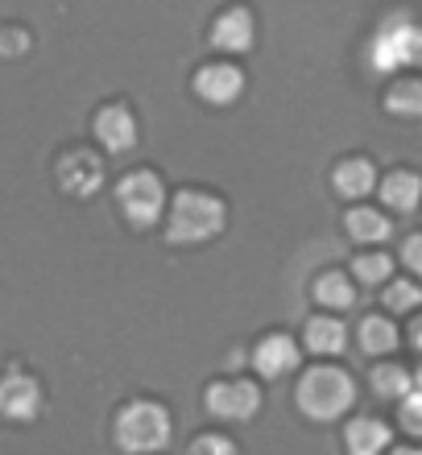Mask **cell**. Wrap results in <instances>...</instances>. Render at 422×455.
Returning a JSON list of instances; mask_svg holds the SVG:
<instances>
[{"instance_id": "1", "label": "cell", "mask_w": 422, "mask_h": 455, "mask_svg": "<svg viewBox=\"0 0 422 455\" xmlns=\"http://www.w3.org/2000/svg\"><path fill=\"white\" fill-rule=\"evenodd\" d=\"M369 67L377 75L422 67V25L414 21L410 12H389L381 21L373 46H369Z\"/></svg>"}, {"instance_id": "2", "label": "cell", "mask_w": 422, "mask_h": 455, "mask_svg": "<svg viewBox=\"0 0 422 455\" xmlns=\"http://www.w3.org/2000/svg\"><path fill=\"white\" fill-rule=\"evenodd\" d=\"M294 402H299V410L307 419L331 422L356 402V385H352V377L344 369H311L299 381Z\"/></svg>"}, {"instance_id": "3", "label": "cell", "mask_w": 422, "mask_h": 455, "mask_svg": "<svg viewBox=\"0 0 422 455\" xmlns=\"http://www.w3.org/2000/svg\"><path fill=\"white\" fill-rule=\"evenodd\" d=\"M219 228H224V204H219L216 195L182 191L174 199V212H170L166 236L174 244H195V240H211Z\"/></svg>"}, {"instance_id": "4", "label": "cell", "mask_w": 422, "mask_h": 455, "mask_svg": "<svg viewBox=\"0 0 422 455\" xmlns=\"http://www.w3.org/2000/svg\"><path fill=\"white\" fill-rule=\"evenodd\" d=\"M116 443L133 455L162 451L170 443V414L162 406H154V402H133L116 419Z\"/></svg>"}, {"instance_id": "5", "label": "cell", "mask_w": 422, "mask_h": 455, "mask_svg": "<svg viewBox=\"0 0 422 455\" xmlns=\"http://www.w3.org/2000/svg\"><path fill=\"white\" fill-rule=\"evenodd\" d=\"M116 204H121L124 220H129L133 228H154L157 220H162V207H166V191H162L157 174L137 170V174L121 179V187H116Z\"/></svg>"}, {"instance_id": "6", "label": "cell", "mask_w": 422, "mask_h": 455, "mask_svg": "<svg viewBox=\"0 0 422 455\" xmlns=\"http://www.w3.org/2000/svg\"><path fill=\"white\" fill-rule=\"evenodd\" d=\"M207 410H211L216 419L244 422L261 410V394H257L253 381H219L207 389Z\"/></svg>"}, {"instance_id": "7", "label": "cell", "mask_w": 422, "mask_h": 455, "mask_svg": "<svg viewBox=\"0 0 422 455\" xmlns=\"http://www.w3.org/2000/svg\"><path fill=\"white\" fill-rule=\"evenodd\" d=\"M37 410H42V385L25 372H9L0 381V414L12 422H29L37 419Z\"/></svg>"}, {"instance_id": "8", "label": "cell", "mask_w": 422, "mask_h": 455, "mask_svg": "<svg viewBox=\"0 0 422 455\" xmlns=\"http://www.w3.org/2000/svg\"><path fill=\"white\" fill-rule=\"evenodd\" d=\"M59 182H62V191H71V195H79V199H87V195L100 191V182H104V166H100L96 154L75 149V154L62 157Z\"/></svg>"}, {"instance_id": "9", "label": "cell", "mask_w": 422, "mask_h": 455, "mask_svg": "<svg viewBox=\"0 0 422 455\" xmlns=\"http://www.w3.org/2000/svg\"><path fill=\"white\" fill-rule=\"evenodd\" d=\"M96 137L104 149L112 154H124V149H133L137 145V120L133 112L124 108V104H108V108L96 116Z\"/></svg>"}, {"instance_id": "10", "label": "cell", "mask_w": 422, "mask_h": 455, "mask_svg": "<svg viewBox=\"0 0 422 455\" xmlns=\"http://www.w3.org/2000/svg\"><path fill=\"white\" fill-rule=\"evenodd\" d=\"M195 92L207 100V104H232V100L244 92V75L228 62H216V67H203L195 75Z\"/></svg>"}, {"instance_id": "11", "label": "cell", "mask_w": 422, "mask_h": 455, "mask_svg": "<svg viewBox=\"0 0 422 455\" xmlns=\"http://www.w3.org/2000/svg\"><path fill=\"white\" fill-rule=\"evenodd\" d=\"M299 364V344L290 336H266L253 352V369L266 377V381H278L290 369Z\"/></svg>"}, {"instance_id": "12", "label": "cell", "mask_w": 422, "mask_h": 455, "mask_svg": "<svg viewBox=\"0 0 422 455\" xmlns=\"http://www.w3.org/2000/svg\"><path fill=\"white\" fill-rule=\"evenodd\" d=\"M253 12L249 9H228L224 17L216 21V29H211V42H216V50H224V54H244V50H253Z\"/></svg>"}, {"instance_id": "13", "label": "cell", "mask_w": 422, "mask_h": 455, "mask_svg": "<svg viewBox=\"0 0 422 455\" xmlns=\"http://www.w3.org/2000/svg\"><path fill=\"white\" fill-rule=\"evenodd\" d=\"M373 187H377L373 162H364V157H348V162H339L336 166V191L344 195V199H364Z\"/></svg>"}, {"instance_id": "14", "label": "cell", "mask_w": 422, "mask_h": 455, "mask_svg": "<svg viewBox=\"0 0 422 455\" xmlns=\"http://www.w3.org/2000/svg\"><path fill=\"white\" fill-rule=\"evenodd\" d=\"M344 439H348V455H381L389 447V439H394V435H389L386 422L356 419L348 427V435H344Z\"/></svg>"}, {"instance_id": "15", "label": "cell", "mask_w": 422, "mask_h": 455, "mask_svg": "<svg viewBox=\"0 0 422 455\" xmlns=\"http://www.w3.org/2000/svg\"><path fill=\"white\" fill-rule=\"evenodd\" d=\"M344 344H348V331L331 315H319V319L307 323V347L319 352V356H336V352H344Z\"/></svg>"}, {"instance_id": "16", "label": "cell", "mask_w": 422, "mask_h": 455, "mask_svg": "<svg viewBox=\"0 0 422 455\" xmlns=\"http://www.w3.org/2000/svg\"><path fill=\"white\" fill-rule=\"evenodd\" d=\"M381 199H386L394 212H414L422 199V179L418 174H406V170H398V174H389L386 182H381Z\"/></svg>"}, {"instance_id": "17", "label": "cell", "mask_w": 422, "mask_h": 455, "mask_svg": "<svg viewBox=\"0 0 422 455\" xmlns=\"http://www.w3.org/2000/svg\"><path fill=\"white\" fill-rule=\"evenodd\" d=\"M348 236L361 244H381V240H389V220L381 212L356 207V212H348Z\"/></svg>"}, {"instance_id": "18", "label": "cell", "mask_w": 422, "mask_h": 455, "mask_svg": "<svg viewBox=\"0 0 422 455\" xmlns=\"http://www.w3.org/2000/svg\"><path fill=\"white\" fill-rule=\"evenodd\" d=\"M315 302H323L331 311H348L356 302V290H352V282L344 274H323L315 282Z\"/></svg>"}, {"instance_id": "19", "label": "cell", "mask_w": 422, "mask_h": 455, "mask_svg": "<svg viewBox=\"0 0 422 455\" xmlns=\"http://www.w3.org/2000/svg\"><path fill=\"white\" fill-rule=\"evenodd\" d=\"M361 347L369 356H381V352H394L398 347V327L389 323V319H364L361 323Z\"/></svg>"}, {"instance_id": "20", "label": "cell", "mask_w": 422, "mask_h": 455, "mask_svg": "<svg viewBox=\"0 0 422 455\" xmlns=\"http://www.w3.org/2000/svg\"><path fill=\"white\" fill-rule=\"evenodd\" d=\"M373 389L389 402H402L414 389V377L402 364H381V369H373Z\"/></svg>"}, {"instance_id": "21", "label": "cell", "mask_w": 422, "mask_h": 455, "mask_svg": "<svg viewBox=\"0 0 422 455\" xmlns=\"http://www.w3.org/2000/svg\"><path fill=\"white\" fill-rule=\"evenodd\" d=\"M386 108L394 116H422V84L418 79H402V84L389 87Z\"/></svg>"}, {"instance_id": "22", "label": "cell", "mask_w": 422, "mask_h": 455, "mask_svg": "<svg viewBox=\"0 0 422 455\" xmlns=\"http://www.w3.org/2000/svg\"><path fill=\"white\" fill-rule=\"evenodd\" d=\"M352 269H356V277H361L364 286H381L389 277V269H394V261H389L386 252H369V257H356Z\"/></svg>"}, {"instance_id": "23", "label": "cell", "mask_w": 422, "mask_h": 455, "mask_svg": "<svg viewBox=\"0 0 422 455\" xmlns=\"http://www.w3.org/2000/svg\"><path fill=\"white\" fill-rule=\"evenodd\" d=\"M418 302H422V290L414 286V282H394V286L386 290V307L389 311H398V315L414 311Z\"/></svg>"}, {"instance_id": "24", "label": "cell", "mask_w": 422, "mask_h": 455, "mask_svg": "<svg viewBox=\"0 0 422 455\" xmlns=\"http://www.w3.org/2000/svg\"><path fill=\"white\" fill-rule=\"evenodd\" d=\"M402 427L422 439V389H414V394L402 397Z\"/></svg>"}, {"instance_id": "25", "label": "cell", "mask_w": 422, "mask_h": 455, "mask_svg": "<svg viewBox=\"0 0 422 455\" xmlns=\"http://www.w3.org/2000/svg\"><path fill=\"white\" fill-rule=\"evenodd\" d=\"M187 455H236V447L228 439H219V435H203V439H195Z\"/></svg>"}, {"instance_id": "26", "label": "cell", "mask_w": 422, "mask_h": 455, "mask_svg": "<svg viewBox=\"0 0 422 455\" xmlns=\"http://www.w3.org/2000/svg\"><path fill=\"white\" fill-rule=\"evenodd\" d=\"M402 261H406L414 274L422 277V236H410V240H406V249H402Z\"/></svg>"}, {"instance_id": "27", "label": "cell", "mask_w": 422, "mask_h": 455, "mask_svg": "<svg viewBox=\"0 0 422 455\" xmlns=\"http://www.w3.org/2000/svg\"><path fill=\"white\" fill-rule=\"evenodd\" d=\"M0 46H4V50H25V34H17V29H12V34H4V42H0Z\"/></svg>"}, {"instance_id": "28", "label": "cell", "mask_w": 422, "mask_h": 455, "mask_svg": "<svg viewBox=\"0 0 422 455\" xmlns=\"http://www.w3.org/2000/svg\"><path fill=\"white\" fill-rule=\"evenodd\" d=\"M414 347H418V352H422V323L414 327Z\"/></svg>"}, {"instance_id": "29", "label": "cell", "mask_w": 422, "mask_h": 455, "mask_svg": "<svg viewBox=\"0 0 422 455\" xmlns=\"http://www.w3.org/2000/svg\"><path fill=\"white\" fill-rule=\"evenodd\" d=\"M394 455H422V451H414V447H402V451H394Z\"/></svg>"}, {"instance_id": "30", "label": "cell", "mask_w": 422, "mask_h": 455, "mask_svg": "<svg viewBox=\"0 0 422 455\" xmlns=\"http://www.w3.org/2000/svg\"><path fill=\"white\" fill-rule=\"evenodd\" d=\"M414 385H418V389H422V369H418V377H414Z\"/></svg>"}]
</instances>
